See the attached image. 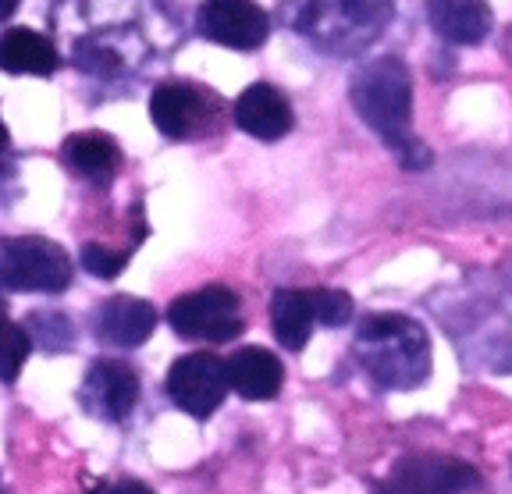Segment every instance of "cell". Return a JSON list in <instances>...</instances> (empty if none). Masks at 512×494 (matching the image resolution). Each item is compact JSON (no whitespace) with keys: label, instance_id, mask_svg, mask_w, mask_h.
I'll return each mask as SVG.
<instances>
[{"label":"cell","instance_id":"obj_1","mask_svg":"<svg viewBox=\"0 0 512 494\" xmlns=\"http://www.w3.org/2000/svg\"><path fill=\"white\" fill-rule=\"evenodd\" d=\"M50 29L57 57L100 82L132 79L182 43L168 0H54Z\"/></svg>","mask_w":512,"mask_h":494},{"label":"cell","instance_id":"obj_2","mask_svg":"<svg viewBox=\"0 0 512 494\" xmlns=\"http://www.w3.org/2000/svg\"><path fill=\"white\" fill-rule=\"evenodd\" d=\"M349 100L363 125L399 157L406 171L431 168V150L413 132V79L395 54L374 57L352 75Z\"/></svg>","mask_w":512,"mask_h":494},{"label":"cell","instance_id":"obj_3","mask_svg":"<svg viewBox=\"0 0 512 494\" xmlns=\"http://www.w3.org/2000/svg\"><path fill=\"white\" fill-rule=\"evenodd\" d=\"M352 356L370 381L392 391L420 388L434 367L427 327L406 313H370L360 320Z\"/></svg>","mask_w":512,"mask_h":494},{"label":"cell","instance_id":"obj_4","mask_svg":"<svg viewBox=\"0 0 512 494\" xmlns=\"http://www.w3.org/2000/svg\"><path fill=\"white\" fill-rule=\"evenodd\" d=\"M288 29L331 57H352L374 47L395 15V0H281Z\"/></svg>","mask_w":512,"mask_h":494},{"label":"cell","instance_id":"obj_5","mask_svg":"<svg viewBox=\"0 0 512 494\" xmlns=\"http://www.w3.org/2000/svg\"><path fill=\"white\" fill-rule=\"evenodd\" d=\"M72 256L40 235L0 239V285L11 292L57 295L72 285Z\"/></svg>","mask_w":512,"mask_h":494},{"label":"cell","instance_id":"obj_6","mask_svg":"<svg viewBox=\"0 0 512 494\" xmlns=\"http://www.w3.org/2000/svg\"><path fill=\"white\" fill-rule=\"evenodd\" d=\"M168 324L192 342H232L242 335V299L228 285L196 288L168 306Z\"/></svg>","mask_w":512,"mask_h":494},{"label":"cell","instance_id":"obj_7","mask_svg":"<svg viewBox=\"0 0 512 494\" xmlns=\"http://www.w3.org/2000/svg\"><path fill=\"white\" fill-rule=\"evenodd\" d=\"M480 473L456 455L416 452L402 455L377 484V494H477Z\"/></svg>","mask_w":512,"mask_h":494},{"label":"cell","instance_id":"obj_8","mask_svg":"<svg viewBox=\"0 0 512 494\" xmlns=\"http://www.w3.org/2000/svg\"><path fill=\"white\" fill-rule=\"evenodd\" d=\"M228 395V367L214 352H185L168 370V399L182 413L207 420Z\"/></svg>","mask_w":512,"mask_h":494},{"label":"cell","instance_id":"obj_9","mask_svg":"<svg viewBox=\"0 0 512 494\" xmlns=\"http://www.w3.org/2000/svg\"><path fill=\"white\" fill-rule=\"evenodd\" d=\"M196 29L203 40L228 50H260L271 36V18L253 0H203Z\"/></svg>","mask_w":512,"mask_h":494},{"label":"cell","instance_id":"obj_10","mask_svg":"<svg viewBox=\"0 0 512 494\" xmlns=\"http://www.w3.org/2000/svg\"><path fill=\"white\" fill-rule=\"evenodd\" d=\"M79 402L93 420L121 423L139 402V374L121 359H93L82 377Z\"/></svg>","mask_w":512,"mask_h":494},{"label":"cell","instance_id":"obj_11","mask_svg":"<svg viewBox=\"0 0 512 494\" xmlns=\"http://www.w3.org/2000/svg\"><path fill=\"white\" fill-rule=\"evenodd\" d=\"M232 118L246 136L260 139V143H278L296 125L292 104L267 82H253V86L242 89L232 107Z\"/></svg>","mask_w":512,"mask_h":494},{"label":"cell","instance_id":"obj_12","mask_svg":"<svg viewBox=\"0 0 512 494\" xmlns=\"http://www.w3.org/2000/svg\"><path fill=\"white\" fill-rule=\"evenodd\" d=\"M150 118L160 136L182 143L207 128V96L185 82H164L150 96Z\"/></svg>","mask_w":512,"mask_h":494},{"label":"cell","instance_id":"obj_13","mask_svg":"<svg viewBox=\"0 0 512 494\" xmlns=\"http://www.w3.org/2000/svg\"><path fill=\"white\" fill-rule=\"evenodd\" d=\"M157 327V310L146 299L136 295H111L100 303L93 320L96 338L104 345H118V349H139Z\"/></svg>","mask_w":512,"mask_h":494},{"label":"cell","instance_id":"obj_14","mask_svg":"<svg viewBox=\"0 0 512 494\" xmlns=\"http://www.w3.org/2000/svg\"><path fill=\"white\" fill-rule=\"evenodd\" d=\"M228 367V388L246 402H271L278 399L281 384H285V367L281 359L256 345H242L224 359Z\"/></svg>","mask_w":512,"mask_h":494},{"label":"cell","instance_id":"obj_15","mask_svg":"<svg viewBox=\"0 0 512 494\" xmlns=\"http://www.w3.org/2000/svg\"><path fill=\"white\" fill-rule=\"evenodd\" d=\"M427 22L441 40L456 47H477L488 40L495 11L488 0H427Z\"/></svg>","mask_w":512,"mask_h":494},{"label":"cell","instance_id":"obj_16","mask_svg":"<svg viewBox=\"0 0 512 494\" xmlns=\"http://www.w3.org/2000/svg\"><path fill=\"white\" fill-rule=\"evenodd\" d=\"M61 160L72 168V175L93 185H111L121 168V150L107 132H75L64 139Z\"/></svg>","mask_w":512,"mask_h":494},{"label":"cell","instance_id":"obj_17","mask_svg":"<svg viewBox=\"0 0 512 494\" xmlns=\"http://www.w3.org/2000/svg\"><path fill=\"white\" fill-rule=\"evenodd\" d=\"M61 57L54 40L32 29H8L0 36V72L8 75H54Z\"/></svg>","mask_w":512,"mask_h":494},{"label":"cell","instance_id":"obj_18","mask_svg":"<svg viewBox=\"0 0 512 494\" xmlns=\"http://www.w3.org/2000/svg\"><path fill=\"white\" fill-rule=\"evenodd\" d=\"M313 303H310V292L303 288H278L271 299V327H274V338L285 345L288 352H303L306 342L313 335Z\"/></svg>","mask_w":512,"mask_h":494},{"label":"cell","instance_id":"obj_19","mask_svg":"<svg viewBox=\"0 0 512 494\" xmlns=\"http://www.w3.org/2000/svg\"><path fill=\"white\" fill-rule=\"evenodd\" d=\"M25 331H29L32 345L43 352H68L75 342V327L72 320L57 310H36L25 320Z\"/></svg>","mask_w":512,"mask_h":494},{"label":"cell","instance_id":"obj_20","mask_svg":"<svg viewBox=\"0 0 512 494\" xmlns=\"http://www.w3.org/2000/svg\"><path fill=\"white\" fill-rule=\"evenodd\" d=\"M29 352H32V338L25 331V324H11L8 317L0 320V381L15 384Z\"/></svg>","mask_w":512,"mask_h":494},{"label":"cell","instance_id":"obj_21","mask_svg":"<svg viewBox=\"0 0 512 494\" xmlns=\"http://www.w3.org/2000/svg\"><path fill=\"white\" fill-rule=\"evenodd\" d=\"M310 303L320 327H342L352 320V295L342 288H313Z\"/></svg>","mask_w":512,"mask_h":494},{"label":"cell","instance_id":"obj_22","mask_svg":"<svg viewBox=\"0 0 512 494\" xmlns=\"http://www.w3.org/2000/svg\"><path fill=\"white\" fill-rule=\"evenodd\" d=\"M125 263H128V256L118 253V249H107V246H100V242H86V246H82V267H86L89 274H96V278H104V281L118 278V274L125 271Z\"/></svg>","mask_w":512,"mask_h":494},{"label":"cell","instance_id":"obj_23","mask_svg":"<svg viewBox=\"0 0 512 494\" xmlns=\"http://www.w3.org/2000/svg\"><path fill=\"white\" fill-rule=\"evenodd\" d=\"M89 494H153V491L132 477H118V480H100V484H93Z\"/></svg>","mask_w":512,"mask_h":494},{"label":"cell","instance_id":"obj_24","mask_svg":"<svg viewBox=\"0 0 512 494\" xmlns=\"http://www.w3.org/2000/svg\"><path fill=\"white\" fill-rule=\"evenodd\" d=\"M8 146H11V132H8V125H4V118H0V175H4V157H8Z\"/></svg>","mask_w":512,"mask_h":494},{"label":"cell","instance_id":"obj_25","mask_svg":"<svg viewBox=\"0 0 512 494\" xmlns=\"http://www.w3.org/2000/svg\"><path fill=\"white\" fill-rule=\"evenodd\" d=\"M18 4H22V0H0V25H4L11 15H15V11H18Z\"/></svg>","mask_w":512,"mask_h":494},{"label":"cell","instance_id":"obj_26","mask_svg":"<svg viewBox=\"0 0 512 494\" xmlns=\"http://www.w3.org/2000/svg\"><path fill=\"white\" fill-rule=\"evenodd\" d=\"M4 313H8V306H4V299H0V320H4Z\"/></svg>","mask_w":512,"mask_h":494}]
</instances>
